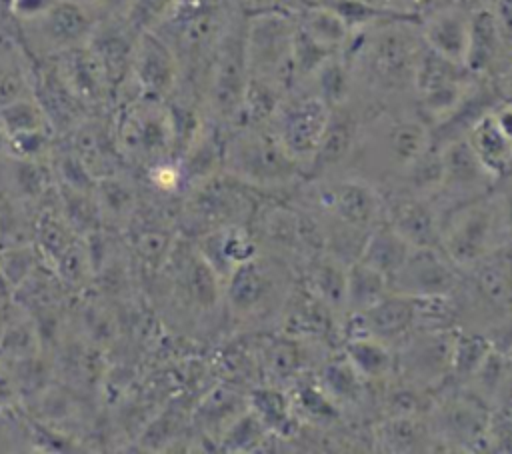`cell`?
Instances as JSON below:
<instances>
[{
  "instance_id": "6da1fadb",
  "label": "cell",
  "mask_w": 512,
  "mask_h": 454,
  "mask_svg": "<svg viewBox=\"0 0 512 454\" xmlns=\"http://www.w3.org/2000/svg\"><path fill=\"white\" fill-rule=\"evenodd\" d=\"M450 300L456 328L478 332L506 350L512 344V248L462 270Z\"/></svg>"
},
{
  "instance_id": "7a4b0ae2",
  "label": "cell",
  "mask_w": 512,
  "mask_h": 454,
  "mask_svg": "<svg viewBox=\"0 0 512 454\" xmlns=\"http://www.w3.org/2000/svg\"><path fill=\"white\" fill-rule=\"evenodd\" d=\"M222 172L252 188H286L306 178V170L284 150L274 130L240 126V132L224 142Z\"/></svg>"
},
{
  "instance_id": "3957f363",
  "label": "cell",
  "mask_w": 512,
  "mask_h": 454,
  "mask_svg": "<svg viewBox=\"0 0 512 454\" xmlns=\"http://www.w3.org/2000/svg\"><path fill=\"white\" fill-rule=\"evenodd\" d=\"M504 248L510 246L490 192L458 204L440 216V250L460 270Z\"/></svg>"
},
{
  "instance_id": "277c9868",
  "label": "cell",
  "mask_w": 512,
  "mask_h": 454,
  "mask_svg": "<svg viewBox=\"0 0 512 454\" xmlns=\"http://www.w3.org/2000/svg\"><path fill=\"white\" fill-rule=\"evenodd\" d=\"M112 128L124 160L146 164L148 168L172 160V126L166 100L144 96L126 100Z\"/></svg>"
},
{
  "instance_id": "5b68a950",
  "label": "cell",
  "mask_w": 512,
  "mask_h": 454,
  "mask_svg": "<svg viewBox=\"0 0 512 454\" xmlns=\"http://www.w3.org/2000/svg\"><path fill=\"white\" fill-rule=\"evenodd\" d=\"M286 270L280 258L254 256L236 266L224 280V300L228 312L238 320L262 318L278 310L290 296Z\"/></svg>"
},
{
  "instance_id": "8992f818",
  "label": "cell",
  "mask_w": 512,
  "mask_h": 454,
  "mask_svg": "<svg viewBox=\"0 0 512 454\" xmlns=\"http://www.w3.org/2000/svg\"><path fill=\"white\" fill-rule=\"evenodd\" d=\"M314 202L322 214L348 234H362L384 220V194L362 176L318 178Z\"/></svg>"
},
{
  "instance_id": "52a82bcc",
  "label": "cell",
  "mask_w": 512,
  "mask_h": 454,
  "mask_svg": "<svg viewBox=\"0 0 512 454\" xmlns=\"http://www.w3.org/2000/svg\"><path fill=\"white\" fill-rule=\"evenodd\" d=\"M294 24L284 16L262 14L246 24V54L250 76L288 88L296 78L292 62Z\"/></svg>"
},
{
  "instance_id": "ba28073f",
  "label": "cell",
  "mask_w": 512,
  "mask_h": 454,
  "mask_svg": "<svg viewBox=\"0 0 512 454\" xmlns=\"http://www.w3.org/2000/svg\"><path fill=\"white\" fill-rule=\"evenodd\" d=\"M248 184L226 174H214L194 186H190V216L204 232L244 224L256 214L258 206L252 198Z\"/></svg>"
},
{
  "instance_id": "9c48e42d",
  "label": "cell",
  "mask_w": 512,
  "mask_h": 454,
  "mask_svg": "<svg viewBox=\"0 0 512 454\" xmlns=\"http://www.w3.org/2000/svg\"><path fill=\"white\" fill-rule=\"evenodd\" d=\"M438 148L442 162V180L430 200L442 216L458 204L488 194L496 180L480 162L466 136L446 142Z\"/></svg>"
},
{
  "instance_id": "30bf717a",
  "label": "cell",
  "mask_w": 512,
  "mask_h": 454,
  "mask_svg": "<svg viewBox=\"0 0 512 454\" xmlns=\"http://www.w3.org/2000/svg\"><path fill=\"white\" fill-rule=\"evenodd\" d=\"M248 80L246 28H236L220 38L212 64L208 98L210 108L218 118L236 122Z\"/></svg>"
},
{
  "instance_id": "8fae6325",
  "label": "cell",
  "mask_w": 512,
  "mask_h": 454,
  "mask_svg": "<svg viewBox=\"0 0 512 454\" xmlns=\"http://www.w3.org/2000/svg\"><path fill=\"white\" fill-rule=\"evenodd\" d=\"M330 108L316 96H302L288 104H280L274 118V134L284 150L304 168L320 144L324 128L328 124Z\"/></svg>"
},
{
  "instance_id": "7c38bea8",
  "label": "cell",
  "mask_w": 512,
  "mask_h": 454,
  "mask_svg": "<svg viewBox=\"0 0 512 454\" xmlns=\"http://www.w3.org/2000/svg\"><path fill=\"white\" fill-rule=\"evenodd\" d=\"M178 74L180 60L172 46L152 28L138 30L130 64L136 96L168 100L178 84Z\"/></svg>"
},
{
  "instance_id": "4fadbf2b",
  "label": "cell",
  "mask_w": 512,
  "mask_h": 454,
  "mask_svg": "<svg viewBox=\"0 0 512 454\" xmlns=\"http://www.w3.org/2000/svg\"><path fill=\"white\" fill-rule=\"evenodd\" d=\"M462 270L440 248H412L390 280V292L428 298L450 296Z\"/></svg>"
},
{
  "instance_id": "5bb4252c",
  "label": "cell",
  "mask_w": 512,
  "mask_h": 454,
  "mask_svg": "<svg viewBox=\"0 0 512 454\" xmlns=\"http://www.w3.org/2000/svg\"><path fill=\"white\" fill-rule=\"evenodd\" d=\"M20 24L30 26L32 46L38 48L44 58H50L68 48L86 44L98 20L84 4L76 0H58L44 16Z\"/></svg>"
},
{
  "instance_id": "9a60e30c",
  "label": "cell",
  "mask_w": 512,
  "mask_h": 454,
  "mask_svg": "<svg viewBox=\"0 0 512 454\" xmlns=\"http://www.w3.org/2000/svg\"><path fill=\"white\" fill-rule=\"evenodd\" d=\"M456 328L416 330L396 354V368L410 378L414 386H430L450 376L452 342Z\"/></svg>"
},
{
  "instance_id": "2e32d148",
  "label": "cell",
  "mask_w": 512,
  "mask_h": 454,
  "mask_svg": "<svg viewBox=\"0 0 512 454\" xmlns=\"http://www.w3.org/2000/svg\"><path fill=\"white\" fill-rule=\"evenodd\" d=\"M416 332V298L388 292L364 312L352 314L348 334L372 336L390 348H400Z\"/></svg>"
},
{
  "instance_id": "e0dca14e",
  "label": "cell",
  "mask_w": 512,
  "mask_h": 454,
  "mask_svg": "<svg viewBox=\"0 0 512 454\" xmlns=\"http://www.w3.org/2000/svg\"><path fill=\"white\" fill-rule=\"evenodd\" d=\"M384 220L412 248H440V214L430 198L398 188L384 196Z\"/></svg>"
},
{
  "instance_id": "ac0fdd59",
  "label": "cell",
  "mask_w": 512,
  "mask_h": 454,
  "mask_svg": "<svg viewBox=\"0 0 512 454\" xmlns=\"http://www.w3.org/2000/svg\"><path fill=\"white\" fill-rule=\"evenodd\" d=\"M48 60L52 62V66L56 68L58 76L68 86V90L84 106H96V104H102L106 98H110V88H108L104 70L96 54L88 46V42L68 48L64 52H58Z\"/></svg>"
},
{
  "instance_id": "d6986e66",
  "label": "cell",
  "mask_w": 512,
  "mask_h": 454,
  "mask_svg": "<svg viewBox=\"0 0 512 454\" xmlns=\"http://www.w3.org/2000/svg\"><path fill=\"white\" fill-rule=\"evenodd\" d=\"M32 70V94L42 106L50 128L56 132H70L84 120V104L68 90L48 58Z\"/></svg>"
},
{
  "instance_id": "ffe728a7",
  "label": "cell",
  "mask_w": 512,
  "mask_h": 454,
  "mask_svg": "<svg viewBox=\"0 0 512 454\" xmlns=\"http://www.w3.org/2000/svg\"><path fill=\"white\" fill-rule=\"evenodd\" d=\"M360 140V122L352 110L344 104L330 108L328 124L320 138V144L308 164L306 178H318L324 172L344 164L356 150Z\"/></svg>"
},
{
  "instance_id": "44dd1931",
  "label": "cell",
  "mask_w": 512,
  "mask_h": 454,
  "mask_svg": "<svg viewBox=\"0 0 512 454\" xmlns=\"http://www.w3.org/2000/svg\"><path fill=\"white\" fill-rule=\"evenodd\" d=\"M70 134V150L82 160L96 180L120 172L118 168L124 156L118 150L112 126L84 118L76 128L70 130Z\"/></svg>"
},
{
  "instance_id": "7402d4cb",
  "label": "cell",
  "mask_w": 512,
  "mask_h": 454,
  "mask_svg": "<svg viewBox=\"0 0 512 454\" xmlns=\"http://www.w3.org/2000/svg\"><path fill=\"white\" fill-rule=\"evenodd\" d=\"M198 250L208 260V264L216 270L222 282L228 278V274L236 266L260 254L256 246V238L248 232L244 224H234V226H224V228L204 232L202 238L198 240Z\"/></svg>"
},
{
  "instance_id": "603a6c76",
  "label": "cell",
  "mask_w": 512,
  "mask_h": 454,
  "mask_svg": "<svg viewBox=\"0 0 512 454\" xmlns=\"http://www.w3.org/2000/svg\"><path fill=\"white\" fill-rule=\"evenodd\" d=\"M136 36H128L120 26L108 22V24H96L88 46L96 54L108 88L110 96H116L126 82H130V64H132V50H134Z\"/></svg>"
},
{
  "instance_id": "cb8c5ba5",
  "label": "cell",
  "mask_w": 512,
  "mask_h": 454,
  "mask_svg": "<svg viewBox=\"0 0 512 454\" xmlns=\"http://www.w3.org/2000/svg\"><path fill=\"white\" fill-rule=\"evenodd\" d=\"M468 34H470V14L450 8L436 12L424 22V46L444 56L450 62H466L468 52Z\"/></svg>"
},
{
  "instance_id": "d4e9b609",
  "label": "cell",
  "mask_w": 512,
  "mask_h": 454,
  "mask_svg": "<svg viewBox=\"0 0 512 454\" xmlns=\"http://www.w3.org/2000/svg\"><path fill=\"white\" fill-rule=\"evenodd\" d=\"M430 128L422 120H396L384 134L386 162L398 170L404 182L408 170L432 148Z\"/></svg>"
},
{
  "instance_id": "484cf974",
  "label": "cell",
  "mask_w": 512,
  "mask_h": 454,
  "mask_svg": "<svg viewBox=\"0 0 512 454\" xmlns=\"http://www.w3.org/2000/svg\"><path fill=\"white\" fill-rule=\"evenodd\" d=\"M504 38L500 34L498 22L492 8H478L470 14V34H468V52L464 66L474 74L482 76L498 64Z\"/></svg>"
},
{
  "instance_id": "4316f807",
  "label": "cell",
  "mask_w": 512,
  "mask_h": 454,
  "mask_svg": "<svg viewBox=\"0 0 512 454\" xmlns=\"http://www.w3.org/2000/svg\"><path fill=\"white\" fill-rule=\"evenodd\" d=\"M346 264L342 256L332 250H318L308 262V290L318 296L332 310L346 312Z\"/></svg>"
},
{
  "instance_id": "83f0119b",
  "label": "cell",
  "mask_w": 512,
  "mask_h": 454,
  "mask_svg": "<svg viewBox=\"0 0 512 454\" xmlns=\"http://www.w3.org/2000/svg\"><path fill=\"white\" fill-rule=\"evenodd\" d=\"M410 250L412 246L386 220H382L368 232L356 258L382 272L390 284L392 276L400 270Z\"/></svg>"
},
{
  "instance_id": "f1b7e54d",
  "label": "cell",
  "mask_w": 512,
  "mask_h": 454,
  "mask_svg": "<svg viewBox=\"0 0 512 454\" xmlns=\"http://www.w3.org/2000/svg\"><path fill=\"white\" fill-rule=\"evenodd\" d=\"M466 140L494 180L512 174V142L496 126L492 110L468 130Z\"/></svg>"
},
{
  "instance_id": "f546056e",
  "label": "cell",
  "mask_w": 512,
  "mask_h": 454,
  "mask_svg": "<svg viewBox=\"0 0 512 454\" xmlns=\"http://www.w3.org/2000/svg\"><path fill=\"white\" fill-rule=\"evenodd\" d=\"M344 358L356 368V372L368 380H386L396 372V352L366 334L346 336Z\"/></svg>"
},
{
  "instance_id": "4dcf8cb0",
  "label": "cell",
  "mask_w": 512,
  "mask_h": 454,
  "mask_svg": "<svg viewBox=\"0 0 512 454\" xmlns=\"http://www.w3.org/2000/svg\"><path fill=\"white\" fill-rule=\"evenodd\" d=\"M390 292L388 278L372 268L370 264L362 262L360 258H354L346 264V314H358L376 304L380 298H384Z\"/></svg>"
},
{
  "instance_id": "1f68e13d",
  "label": "cell",
  "mask_w": 512,
  "mask_h": 454,
  "mask_svg": "<svg viewBox=\"0 0 512 454\" xmlns=\"http://www.w3.org/2000/svg\"><path fill=\"white\" fill-rule=\"evenodd\" d=\"M374 444L388 452H418L432 444V436L416 414L388 416L374 428Z\"/></svg>"
},
{
  "instance_id": "d6a6232c",
  "label": "cell",
  "mask_w": 512,
  "mask_h": 454,
  "mask_svg": "<svg viewBox=\"0 0 512 454\" xmlns=\"http://www.w3.org/2000/svg\"><path fill=\"white\" fill-rule=\"evenodd\" d=\"M248 408L258 416L268 432H278L282 436L294 432L292 402L278 388L262 386L252 390V394L248 396Z\"/></svg>"
},
{
  "instance_id": "836d02e7",
  "label": "cell",
  "mask_w": 512,
  "mask_h": 454,
  "mask_svg": "<svg viewBox=\"0 0 512 454\" xmlns=\"http://www.w3.org/2000/svg\"><path fill=\"white\" fill-rule=\"evenodd\" d=\"M494 348L492 340L478 334V332H470V330H454V342H452V366H450V374L460 380L466 382L476 368L484 362V358L490 354V350Z\"/></svg>"
},
{
  "instance_id": "e575fe53",
  "label": "cell",
  "mask_w": 512,
  "mask_h": 454,
  "mask_svg": "<svg viewBox=\"0 0 512 454\" xmlns=\"http://www.w3.org/2000/svg\"><path fill=\"white\" fill-rule=\"evenodd\" d=\"M298 26L306 34H310L316 42H320L322 46H326L334 52L338 48H342L348 42V36H350L348 24L342 20V16L332 6L306 10L300 16Z\"/></svg>"
},
{
  "instance_id": "d590c367",
  "label": "cell",
  "mask_w": 512,
  "mask_h": 454,
  "mask_svg": "<svg viewBox=\"0 0 512 454\" xmlns=\"http://www.w3.org/2000/svg\"><path fill=\"white\" fill-rule=\"evenodd\" d=\"M416 54L400 34H382L372 46V66L384 78L396 80L408 68L414 72Z\"/></svg>"
},
{
  "instance_id": "8d00e7d4",
  "label": "cell",
  "mask_w": 512,
  "mask_h": 454,
  "mask_svg": "<svg viewBox=\"0 0 512 454\" xmlns=\"http://www.w3.org/2000/svg\"><path fill=\"white\" fill-rule=\"evenodd\" d=\"M94 196L100 210V218L102 216H110L114 220L132 218V212L136 208V192L120 174L98 178Z\"/></svg>"
},
{
  "instance_id": "74e56055",
  "label": "cell",
  "mask_w": 512,
  "mask_h": 454,
  "mask_svg": "<svg viewBox=\"0 0 512 454\" xmlns=\"http://www.w3.org/2000/svg\"><path fill=\"white\" fill-rule=\"evenodd\" d=\"M364 382L366 380L342 354L340 360H332L326 364L318 384L334 402H358L364 392Z\"/></svg>"
},
{
  "instance_id": "f35d334b",
  "label": "cell",
  "mask_w": 512,
  "mask_h": 454,
  "mask_svg": "<svg viewBox=\"0 0 512 454\" xmlns=\"http://www.w3.org/2000/svg\"><path fill=\"white\" fill-rule=\"evenodd\" d=\"M0 128L6 132V136H10V134H20V132L50 128V122H48L42 106L34 98V94H30V96H22V98H16V100L0 106Z\"/></svg>"
},
{
  "instance_id": "ab89813d",
  "label": "cell",
  "mask_w": 512,
  "mask_h": 454,
  "mask_svg": "<svg viewBox=\"0 0 512 454\" xmlns=\"http://www.w3.org/2000/svg\"><path fill=\"white\" fill-rule=\"evenodd\" d=\"M316 84H318V96L324 100L328 108L342 106L350 92V74L344 62H340L334 56H330L316 72Z\"/></svg>"
},
{
  "instance_id": "60d3db41",
  "label": "cell",
  "mask_w": 512,
  "mask_h": 454,
  "mask_svg": "<svg viewBox=\"0 0 512 454\" xmlns=\"http://www.w3.org/2000/svg\"><path fill=\"white\" fill-rule=\"evenodd\" d=\"M336 52L316 42L310 34H306L298 24H294L292 36V62L296 76H312L330 56Z\"/></svg>"
},
{
  "instance_id": "b9f144b4",
  "label": "cell",
  "mask_w": 512,
  "mask_h": 454,
  "mask_svg": "<svg viewBox=\"0 0 512 454\" xmlns=\"http://www.w3.org/2000/svg\"><path fill=\"white\" fill-rule=\"evenodd\" d=\"M300 364H302V354L294 340L276 338V340H270L262 350L264 370L278 380H286L298 374Z\"/></svg>"
},
{
  "instance_id": "7bdbcfd3",
  "label": "cell",
  "mask_w": 512,
  "mask_h": 454,
  "mask_svg": "<svg viewBox=\"0 0 512 454\" xmlns=\"http://www.w3.org/2000/svg\"><path fill=\"white\" fill-rule=\"evenodd\" d=\"M42 264L36 244H12L0 248V268L16 288Z\"/></svg>"
},
{
  "instance_id": "ee69618b",
  "label": "cell",
  "mask_w": 512,
  "mask_h": 454,
  "mask_svg": "<svg viewBox=\"0 0 512 454\" xmlns=\"http://www.w3.org/2000/svg\"><path fill=\"white\" fill-rule=\"evenodd\" d=\"M332 8L342 16V20L348 24V28L366 26L376 20H392V22H412L416 20L412 14H402L394 10H386L380 6H374L364 0H336Z\"/></svg>"
},
{
  "instance_id": "f6af8a7d",
  "label": "cell",
  "mask_w": 512,
  "mask_h": 454,
  "mask_svg": "<svg viewBox=\"0 0 512 454\" xmlns=\"http://www.w3.org/2000/svg\"><path fill=\"white\" fill-rule=\"evenodd\" d=\"M52 134L54 132L50 128L10 134L8 136V154L6 156L24 158V160H40L42 156H46L50 152Z\"/></svg>"
},
{
  "instance_id": "bcb514c9",
  "label": "cell",
  "mask_w": 512,
  "mask_h": 454,
  "mask_svg": "<svg viewBox=\"0 0 512 454\" xmlns=\"http://www.w3.org/2000/svg\"><path fill=\"white\" fill-rule=\"evenodd\" d=\"M296 404L314 420H332L338 416L336 402L324 392L320 384H300L296 388Z\"/></svg>"
},
{
  "instance_id": "7dc6e473",
  "label": "cell",
  "mask_w": 512,
  "mask_h": 454,
  "mask_svg": "<svg viewBox=\"0 0 512 454\" xmlns=\"http://www.w3.org/2000/svg\"><path fill=\"white\" fill-rule=\"evenodd\" d=\"M176 0H132L128 18L138 26V30L150 28V24L160 22Z\"/></svg>"
},
{
  "instance_id": "c3c4849f",
  "label": "cell",
  "mask_w": 512,
  "mask_h": 454,
  "mask_svg": "<svg viewBox=\"0 0 512 454\" xmlns=\"http://www.w3.org/2000/svg\"><path fill=\"white\" fill-rule=\"evenodd\" d=\"M490 194L496 202V210H498V216L502 222L506 242L512 248V174L498 178L494 182Z\"/></svg>"
},
{
  "instance_id": "681fc988",
  "label": "cell",
  "mask_w": 512,
  "mask_h": 454,
  "mask_svg": "<svg viewBox=\"0 0 512 454\" xmlns=\"http://www.w3.org/2000/svg\"><path fill=\"white\" fill-rule=\"evenodd\" d=\"M32 434L34 436L30 438V442L40 450H46V452H74V450H80V444L76 440H72L68 434H58L52 428L34 424Z\"/></svg>"
},
{
  "instance_id": "f907efd6",
  "label": "cell",
  "mask_w": 512,
  "mask_h": 454,
  "mask_svg": "<svg viewBox=\"0 0 512 454\" xmlns=\"http://www.w3.org/2000/svg\"><path fill=\"white\" fill-rule=\"evenodd\" d=\"M22 398V390L18 384V378L14 374L12 364H8V358L0 362V410H10L18 404Z\"/></svg>"
},
{
  "instance_id": "816d5d0a",
  "label": "cell",
  "mask_w": 512,
  "mask_h": 454,
  "mask_svg": "<svg viewBox=\"0 0 512 454\" xmlns=\"http://www.w3.org/2000/svg\"><path fill=\"white\" fill-rule=\"evenodd\" d=\"M58 0H14L10 16L18 22H30L44 16Z\"/></svg>"
},
{
  "instance_id": "f5cc1de1",
  "label": "cell",
  "mask_w": 512,
  "mask_h": 454,
  "mask_svg": "<svg viewBox=\"0 0 512 454\" xmlns=\"http://www.w3.org/2000/svg\"><path fill=\"white\" fill-rule=\"evenodd\" d=\"M492 12L504 42L512 44V0H496Z\"/></svg>"
},
{
  "instance_id": "db71d44e",
  "label": "cell",
  "mask_w": 512,
  "mask_h": 454,
  "mask_svg": "<svg viewBox=\"0 0 512 454\" xmlns=\"http://www.w3.org/2000/svg\"><path fill=\"white\" fill-rule=\"evenodd\" d=\"M492 118L500 128V132L512 142V102H500L492 110Z\"/></svg>"
},
{
  "instance_id": "11a10c76",
  "label": "cell",
  "mask_w": 512,
  "mask_h": 454,
  "mask_svg": "<svg viewBox=\"0 0 512 454\" xmlns=\"http://www.w3.org/2000/svg\"><path fill=\"white\" fill-rule=\"evenodd\" d=\"M494 88L502 102H512V58L502 66L494 80Z\"/></svg>"
},
{
  "instance_id": "9f6ffc18",
  "label": "cell",
  "mask_w": 512,
  "mask_h": 454,
  "mask_svg": "<svg viewBox=\"0 0 512 454\" xmlns=\"http://www.w3.org/2000/svg\"><path fill=\"white\" fill-rule=\"evenodd\" d=\"M90 2L96 4L98 8H104L112 14H116V16H128L132 0H90Z\"/></svg>"
},
{
  "instance_id": "6f0895ef",
  "label": "cell",
  "mask_w": 512,
  "mask_h": 454,
  "mask_svg": "<svg viewBox=\"0 0 512 454\" xmlns=\"http://www.w3.org/2000/svg\"><path fill=\"white\" fill-rule=\"evenodd\" d=\"M0 300H6V302L14 300V286L2 268H0Z\"/></svg>"
},
{
  "instance_id": "680465c9",
  "label": "cell",
  "mask_w": 512,
  "mask_h": 454,
  "mask_svg": "<svg viewBox=\"0 0 512 454\" xmlns=\"http://www.w3.org/2000/svg\"><path fill=\"white\" fill-rule=\"evenodd\" d=\"M10 304L12 302H6V300H0V338H2V332H4V326H6V320H8V314H10Z\"/></svg>"
},
{
  "instance_id": "91938a15",
  "label": "cell",
  "mask_w": 512,
  "mask_h": 454,
  "mask_svg": "<svg viewBox=\"0 0 512 454\" xmlns=\"http://www.w3.org/2000/svg\"><path fill=\"white\" fill-rule=\"evenodd\" d=\"M8 154V136L6 132L0 128V156H6Z\"/></svg>"
},
{
  "instance_id": "94428289",
  "label": "cell",
  "mask_w": 512,
  "mask_h": 454,
  "mask_svg": "<svg viewBox=\"0 0 512 454\" xmlns=\"http://www.w3.org/2000/svg\"><path fill=\"white\" fill-rule=\"evenodd\" d=\"M12 4H14V0H0V10H2V12H6V14H10Z\"/></svg>"
},
{
  "instance_id": "6125c7cd",
  "label": "cell",
  "mask_w": 512,
  "mask_h": 454,
  "mask_svg": "<svg viewBox=\"0 0 512 454\" xmlns=\"http://www.w3.org/2000/svg\"><path fill=\"white\" fill-rule=\"evenodd\" d=\"M4 360V352H2V348H0V362Z\"/></svg>"
}]
</instances>
